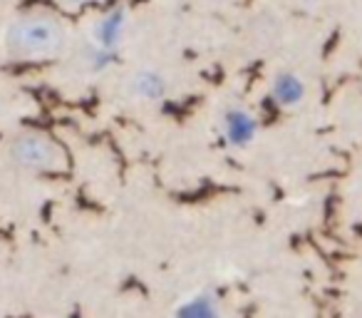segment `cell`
Instances as JSON below:
<instances>
[{"instance_id": "6", "label": "cell", "mask_w": 362, "mask_h": 318, "mask_svg": "<svg viewBox=\"0 0 362 318\" xmlns=\"http://www.w3.org/2000/svg\"><path fill=\"white\" fill-rule=\"evenodd\" d=\"M176 318H223L221 316V306L214 296L209 293H197V296L187 298L181 303Z\"/></svg>"}, {"instance_id": "3", "label": "cell", "mask_w": 362, "mask_h": 318, "mask_svg": "<svg viewBox=\"0 0 362 318\" xmlns=\"http://www.w3.org/2000/svg\"><path fill=\"white\" fill-rule=\"evenodd\" d=\"M223 132L233 144H241V142H251L256 135V117L246 110V107H228L223 112Z\"/></svg>"}, {"instance_id": "1", "label": "cell", "mask_w": 362, "mask_h": 318, "mask_svg": "<svg viewBox=\"0 0 362 318\" xmlns=\"http://www.w3.org/2000/svg\"><path fill=\"white\" fill-rule=\"evenodd\" d=\"M0 45L11 60H52L70 45V30L50 13H23L0 33Z\"/></svg>"}, {"instance_id": "2", "label": "cell", "mask_w": 362, "mask_h": 318, "mask_svg": "<svg viewBox=\"0 0 362 318\" xmlns=\"http://www.w3.org/2000/svg\"><path fill=\"white\" fill-rule=\"evenodd\" d=\"M8 154H11L13 164L25 172L47 174L60 172L65 167V149L50 135L37 130H28L13 137Z\"/></svg>"}, {"instance_id": "5", "label": "cell", "mask_w": 362, "mask_h": 318, "mask_svg": "<svg viewBox=\"0 0 362 318\" xmlns=\"http://www.w3.org/2000/svg\"><path fill=\"white\" fill-rule=\"evenodd\" d=\"M132 95L136 100H161L166 95V80L164 75L154 70H144V72H136L132 77Z\"/></svg>"}, {"instance_id": "4", "label": "cell", "mask_w": 362, "mask_h": 318, "mask_svg": "<svg viewBox=\"0 0 362 318\" xmlns=\"http://www.w3.org/2000/svg\"><path fill=\"white\" fill-rule=\"evenodd\" d=\"M273 97H276L278 105L283 107H296L305 97V85L300 82V77L293 75V72H283L273 82Z\"/></svg>"}, {"instance_id": "8", "label": "cell", "mask_w": 362, "mask_h": 318, "mask_svg": "<svg viewBox=\"0 0 362 318\" xmlns=\"http://www.w3.org/2000/svg\"><path fill=\"white\" fill-rule=\"evenodd\" d=\"M0 3H3V0H0Z\"/></svg>"}, {"instance_id": "7", "label": "cell", "mask_w": 362, "mask_h": 318, "mask_svg": "<svg viewBox=\"0 0 362 318\" xmlns=\"http://www.w3.org/2000/svg\"><path fill=\"white\" fill-rule=\"evenodd\" d=\"M122 33H124V23H122L119 13H112L110 18L100 23V30H97V42H100L102 50H110L117 42L122 40Z\"/></svg>"}]
</instances>
